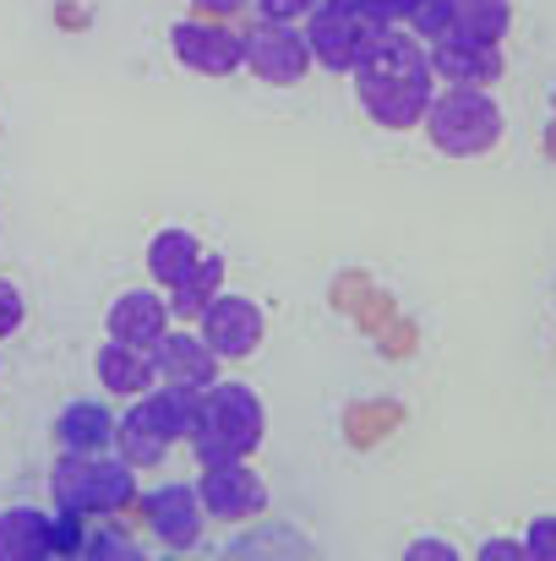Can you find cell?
I'll use <instances>...</instances> for the list:
<instances>
[{
	"mask_svg": "<svg viewBox=\"0 0 556 561\" xmlns=\"http://www.w3.org/2000/svg\"><path fill=\"white\" fill-rule=\"evenodd\" d=\"M262 398L246 381H213L202 387V409H196V431L185 436L196 463H240L262 447Z\"/></svg>",
	"mask_w": 556,
	"mask_h": 561,
	"instance_id": "7a4b0ae2",
	"label": "cell"
},
{
	"mask_svg": "<svg viewBox=\"0 0 556 561\" xmlns=\"http://www.w3.org/2000/svg\"><path fill=\"white\" fill-rule=\"evenodd\" d=\"M110 447H121L115 458H121V463H132V469H159V463L170 458V447H175V442H164V436H159L137 409H132L126 420H115V442H110Z\"/></svg>",
	"mask_w": 556,
	"mask_h": 561,
	"instance_id": "d6986e66",
	"label": "cell"
},
{
	"mask_svg": "<svg viewBox=\"0 0 556 561\" xmlns=\"http://www.w3.org/2000/svg\"><path fill=\"white\" fill-rule=\"evenodd\" d=\"M502 104L491 99V88H458L447 82L442 93H431L425 104V131L436 142V153L447 159H480L502 142Z\"/></svg>",
	"mask_w": 556,
	"mask_h": 561,
	"instance_id": "277c9868",
	"label": "cell"
},
{
	"mask_svg": "<svg viewBox=\"0 0 556 561\" xmlns=\"http://www.w3.org/2000/svg\"><path fill=\"white\" fill-rule=\"evenodd\" d=\"M175 55H181V66L202 71V77H229L235 66H246L240 38L213 27V22H181L175 27Z\"/></svg>",
	"mask_w": 556,
	"mask_h": 561,
	"instance_id": "4fadbf2b",
	"label": "cell"
},
{
	"mask_svg": "<svg viewBox=\"0 0 556 561\" xmlns=\"http://www.w3.org/2000/svg\"><path fill=\"white\" fill-rule=\"evenodd\" d=\"M196 409H202V392H196V387H175V381L148 387L143 403H137V414H143L164 442H185V436L196 431Z\"/></svg>",
	"mask_w": 556,
	"mask_h": 561,
	"instance_id": "9a60e30c",
	"label": "cell"
},
{
	"mask_svg": "<svg viewBox=\"0 0 556 561\" xmlns=\"http://www.w3.org/2000/svg\"><path fill=\"white\" fill-rule=\"evenodd\" d=\"M115 442V414L93 398H77L55 414V447L60 453H110Z\"/></svg>",
	"mask_w": 556,
	"mask_h": 561,
	"instance_id": "5bb4252c",
	"label": "cell"
},
{
	"mask_svg": "<svg viewBox=\"0 0 556 561\" xmlns=\"http://www.w3.org/2000/svg\"><path fill=\"white\" fill-rule=\"evenodd\" d=\"M115 561H148V557H143V546L132 540V546H126V551H121V557H115Z\"/></svg>",
	"mask_w": 556,
	"mask_h": 561,
	"instance_id": "f1b7e54d",
	"label": "cell"
},
{
	"mask_svg": "<svg viewBox=\"0 0 556 561\" xmlns=\"http://www.w3.org/2000/svg\"><path fill=\"white\" fill-rule=\"evenodd\" d=\"M154 366H159V381L196 387V392L218 381V355L202 344V333H185V328H170V333L154 344Z\"/></svg>",
	"mask_w": 556,
	"mask_h": 561,
	"instance_id": "7c38bea8",
	"label": "cell"
},
{
	"mask_svg": "<svg viewBox=\"0 0 556 561\" xmlns=\"http://www.w3.org/2000/svg\"><path fill=\"white\" fill-rule=\"evenodd\" d=\"M475 561H535V557L524 551V540H486L475 551Z\"/></svg>",
	"mask_w": 556,
	"mask_h": 561,
	"instance_id": "4316f807",
	"label": "cell"
},
{
	"mask_svg": "<svg viewBox=\"0 0 556 561\" xmlns=\"http://www.w3.org/2000/svg\"><path fill=\"white\" fill-rule=\"evenodd\" d=\"M22 317H27V306H22L16 284H11V278H0V339H11V333L22 328Z\"/></svg>",
	"mask_w": 556,
	"mask_h": 561,
	"instance_id": "cb8c5ba5",
	"label": "cell"
},
{
	"mask_svg": "<svg viewBox=\"0 0 556 561\" xmlns=\"http://www.w3.org/2000/svg\"><path fill=\"white\" fill-rule=\"evenodd\" d=\"M49 491L60 513L77 518H110L137 496V469L115 453H60L49 469Z\"/></svg>",
	"mask_w": 556,
	"mask_h": 561,
	"instance_id": "3957f363",
	"label": "cell"
},
{
	"mask_svg": "<svg viewBox=\"0 0 556 561\" xmlns=\"http://www.w3.org/2000/svg\"><path fill=\"white\" fill-rule=\"evenodd\" d=\"M355 93L376 126L387 131H409L425 121L431 104V55L404 38V33H371L361 60H355Z\"/></svg>",
	"mask_w": 556,
	"mask_h": 561,
	"instance_id": "6da1fadb",
	"label": "cell"
},
{
	"mask_svg": "<svg viewBox=\"0 0 556 561\" xmlns=\"http://www.w3.org/2000/svg\"><path fill=\"white\" fill-rule=\"evenodd\" d=\"M196 5H202V11H235L240 0H196Z\"/></svg>",
	"mask_w": 556,
	"mask_h": 561,
	"instance_id": "83f0119b",
	"label": "cell"
},
{
	"mask_svg": "<svg viewBox=\"0 0 556 561\" xmlns=\"http://www.w3.org/2000/svg\"><path fill=\"white\" fill-rule=\"evenodd\" d=\"M49 561H82V557H49Z\"/></svg>",
	"mask_w": 556,
	"mask_h": 561,
	"instance_id": "f546056e",
	"label": "cell"
},
{
	"mask_svg": "<svg viewBox=\"0 0 556 561\" xmlns=\"http://www.w3.org/2000/svg\"><path fill=\"white\" fill-rule=\"evenodd\" d=\"M55 557V518L38 507L0 513V561H49Z\"/></svg>",
	"mask_w": 556,
	"mask_h": 561,
	"instance_id": "2e32d148",
	"label": "cell"
},
{
	"mask_svg": "<svg viewBox=\"0 0 556 561\" xmlns=\"http://www.w3.org/2000/svg\"><path fill=\"white\" fill-rule=\"evenodd\" d=\"M196 262H202V240H196L191 229H175V224H170V229H159V234L148 240V273H154L164 289L181 284Z\"/></svg>",
	"mask_w": 556,
	"mask_h": 561,
	"instance_id": "ac0fdd59",
	"label": "cell"
},
{
	"mask_svg": "<svg viewBox=\"0 0 556 561\" xmlns=\"http://www.w3.org/2000/svg\"><path fill=\"white\" fill-rule=\"evenodd\" d=\"M240 49H246V66H251L262 82H273V88L300 82L306 66H311V49H306L300 33H290V22H262L257 33L240 38Z\"/></svg>",
	"mask_w": 556,
	"mask_h": 561,
	"instance_id": "ba28073f",
	"label": "cell"
},
{
	"mask_svg": "<svg viewBox=\"0 0 556 561\" xmlns=\"http://www.w3.org/2000/svg\"><path fill=\"white\" fill-rule=\"evenodd\" d=\"M431 77L442 82H458V88H491L502 77V49L486 44V38H469L458 27H447L442 38H431Z\"/></svg>",
	"mask_w": 556,
	"mask_h": 561,
	"instance_id": "52a82bcc",
	"label": "cell"
},
{
	"mask_svg": "<svg viewBox=\"0 0 556 561\" xmlns=\"http://www.w3.org/2000/svg\"><path fill=\"white\" fill-rule=\"evenodd\" d=\"M524 551H530L535 561H556V513L535 518V524L524 529Z\"/></svg>",
	"mask_w": 556,
	"mask_h": 561,
	"instance_id": "7402d4cb",
	"label": "cell"
},
{
	"mask_svg": "<svg viewBox=\"0 0 556 561\" xmlns=\"http://www.w3.org/2000/svg\"><path fill=\"white\" fill-rule=\"evenodd\" d=\"M224 289V256L202 251V262L185 273L181 284H170V317H202V306Z\"/></svg>",
	"mask_w": 556,
	"mask_h": 561,
	"instance_id": "ffe728a7",
	"label": "cell"
},
{
	"mask_svg": "<svg viewBox=\"0 0 556 561\" xmlns=\"http://www.w3.org/2000/svg\"><path fill=\"white\" fill-rule=\"evenodd\" d=\"M404 561H464V557H458L447 540H436V535H420V540H409Z\"/></svg>",
	"mask_w": 556,
	"mask_h": 561,
	"instance_id": "d4e9b609",
	"label": "cell"
},
{
	"mask_svg": "<svg viewBox=\"0 0 556 561\" xmlns=\"http://www.w3.org/2000/svg\"><path fill=\"white\" fill-rule=\"evenodd\" d=\"M104 328H110V339H115V344L154 350V344L170 333V300H164V295H154V289H126V295L110 306Z\"/></svg>",
	"mask_w": 556,
	"mask_h": 561,
	"instance_id": "8fae6325",
	"label": "cell"
},
{
	"mask_svg": "<svg viewBox=\"0 0 556 561\" xmlns=\"http://www.w3.org/2000/svg\"><path fill=\"white\" fill-rule=\"evenodd\" d=\"M143 518L148 529L170 546V551H191L202 540V502H196V485H159L143 496Z\"/></svg>",
	"mask_w": 556,
	"mask_h": 561,
	"instance_id": "9c48e42d",
	"label": "cell"
},
{
	"mask_svg": "<svg viewBox=\"0 0 556 561\" xmlns=\"http://www.w3.org/2000/svg\"><path fill=\"white\" fill-rule=\"evenodd\" d=\"M453 27L486 44H502V33L513 27V5L508 0H453Z\"/></svg>",
	"mask_w": 556,
	"mask_h": 561,
	"instance_id": "44dd1931",
	"label": "cell"
},
{
	"mask_svg": "<svg viewBox=\"0 0 556 561\" xmlns=\"http://www.w3.org/2000/svg\"><path fill=\"white\" fill-rule=\"evenodd\" d=\"M317 0H262V16L268 22H295V16H311Z\"/></svg>",
	"mask_w": 556,
	"mask_h": 561,
	"instance_id": "484cf974",
	"label": "cell"
},
{
	"mask_svg": "<svg viewBox=\"0 0 556 561\" xmlns=\"http://www.w3.org/2000/svg\"><path fill=\"white\" fill-rule=\"evenodd\" d=\"M202 328V344L218 355V360H246L257 344H262V333H268V317H262V306L257 300H246V295H213L207 306H202V317H196Z\"/></svg>",
	"mask_w": 556,
	"mask_h": 561,
	"instance_id": "5b68a950",
	"label": "cell"
},
{
	"mask_svg": "<svg viewBox=\"0 0 556 561\" xmlns=\"http://www.w3.org/2000/svg\"><path fill=\"white\" fill-rule=\"evenodd\" d=\"M371 27L355 22L344 5H317L311 11V33H306V49L328 66V71H355L361 49H366Z\"/></svg>",
	"mask_w": 556,
	"mask_h": 561,
	"instance_id": "30bf717a",
	"label": "cell"
},
{
	"mask_svg": "<svg viewBox=\"0 0 556 561\" xmlns=\"http://www.w3.org/2000/svg\"><path fill=\"white\" fill-rule=\"evenodd\" d=\"M196 502L207 518H224V524H246L268 507V480L240 458V463H207L202 480H196Z\"/></svg>",
	"mask_w": 556,
	"mask_h": 561,
	"instance_id": "8992f818",
	"label": "cell"
},
{
	"mask_svg": "<svg viewBox=\"0 0 556 561\" xmlns=\"http://www.w3.org/2000/svg\"><path fill=\"white\" fill-rule=\"evenodd\" d=\"M333 5H344L355 22H366V27H387L398 11H393V0H333Z\"/></svg>",
	"mask_w": 556,
	"mask_h": 561,
	"instance_id": "603a6c76",
	"label": "cell"
},
{
	"mask_svg": "<svg viewBox=\"0 0 556 561\" xmlns=\"http://www.w3.org/2000/svg\"><path fill=\"white\" fill-rule=\"evenodd\" d=\"M99 381L115 392V398H143L148 387H159V366H154V350H137V344H104L99 350Z\"/></svg>",
	"mask_w": 556,
	"mask_h": 561,
	"instance_id": "e0dca14e",
	"label": "cell"
}]
</instances>
